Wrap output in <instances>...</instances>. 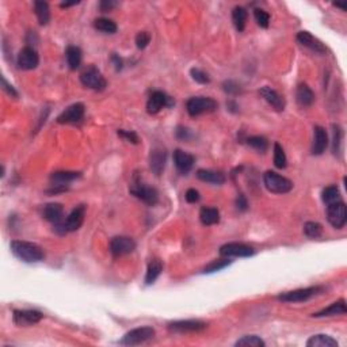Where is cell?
I'll list each match as a JSON object with an SVG mask.
<instances>
[{
	"mask_svg": "<svg viewBox=\"0 0 347 347\" xmlns=\"http://www.w3.org/2000/svg\"><path fill=\"white\" fill-rule=\"evenodd\" d=\"M10 248H11L12 254L25 263H37V262L44 261V258H45L44 250L35 243L12 240Z\"/></svg>",
	"mask_w": 347,
	"mask_h": 347,
	"instance_id": "cell-1",
	"label": "cell"
},
{
	"mask_svg": "<svg viewBox=\"0 0 347 347\" xmlns=\"http://www.w3.org/2000/svg\"><path fill=\"white\" fill-rule=\"evenodd\" d=\"M266 189L274 194H286L293 189V182L274 171H267L263 175Z\"/></svg>",
	"mask_w": 347,
	"mask_h": 347,
	"instance_id": "cell-2",
	"label": "cell"
},
{
	"mask_svg": "<svg viewBox=\"0 0 347 347\" xmlns=\"http://www.w3.org/2000/svg\"><path fill=\"white\" fill-rule=\"evenodd\" d=\"M42 216L46 221L52 223L53 227H54V231L60 235H65L68 233L67 228H65V221H63L64 217V208L61 204H57V202H53V204H48V205L44 208V212H42Z\"/></svg>",
	"mask_w": 347,
	"mask_h": 347,
	"instance_id": "cell-3",
	"label": "cell"
},
{
	"mask_svg": "<svg viewBox=\"0 0 347 347\" xmlns=\"http://www.w3.org/2000/svg\"><path fill=\"white\" fill-rule=\"evenodd\" d=\"M186 108L191 117H198L216 112L217 102L209 97H193L187 101Z\"/></svg>",
	"mask_w": 347,
	"mask_h": 347,
	"instance_id": "cell-4",
	"label": "cell"
},
{
	"mask_svg": "<svg viewBox=\"0 0 347 347\" xmlns=\"http://www.w3.org/2000/svg\"><path fill=\"white\" fill-rule=\"evenodd\" d=\"M131 193L148 206H155L159 202V193L156 189L147 186L145 183H142L138 179H135V182L132 183Z\"/></svg>",
	"mask_w": 347,
	"mask_h": 347,
	"instance_id": "cell-5",
	"label": "cell"
},
{
	"mask_svg": "<svg viewBox=\"0 0 347 347\" xmlns=\"http://www.w3.org/2000/svg\"><path fill=\"white\" fill-rule=\"evenodd\" d=\"M80 82L84 87L91 88L94 91H103L107 87V82L101 74V71L95 68L94 65L88 67L80 75Z\"/></svg>",
	"mask_w": 347,
	"mask_h": 347,
	"instance_id": "cell-6",
	"label": "cell"
},
{
	"mask_svg": "<svg viewBox=\"0 0 347 347\" xmlns=\"http://www.w3.org/2000/svg\"><path fill=\"white\" fill-rule=\"evenodd\" d=\"M153 336H155V330L152 327H148V325L138 327V328L126 332L120 343L123 346H137V344H142L151 340Z\"/></svg>",
	"mask_w": 347,
	"mask_h": 347,
	"instance_id": "cell-7",
	"label": "cell"
},
{
	"mask_svg": "<svg viewBox=\"0 0 347 347\" xmlns=\"http://www.w3.org/2000/svg\"><path fill=\"white\" fill-rule=\"evenodd\" d=\"M323 291L321 286H311V287H302V289H296V290L285 291L282 295L278 296V300L284 302H304L311 300L312 297L317 296Z\"/></svg>",
	"mask_w": 347,
	"mask_h": 347,
	"instance_id": "cell-8",
	"label": "cell"
},
{
	"mask_svg": "<svg viewBox=\"0 0 347 347\" xmlns=\"http://www.w3.org/2000/svg\"><path fill=\"white\" fill-rule=\"evenodd\" d=\"M327 220L335 229H342L347 223V209L344 202L338 201L327 206Z\"/></svg>",
	"mask_w": 347,
	"mask_h": 347,
	"instance_id": "cell-9",
	"label": "cell"
},
{
	"mask_svg": "<svg viewBox=\"0 0 347 347\" xmlns=\"http://www.w3.org/2000/svg\"><path fill=\"white\" fill-rule=\"evenodd\" d=\"M208 328V323L202 320H178L168 324V331L175 334H190V332H201Z\"/></svg>",
	"mask_w": 347,
	"mask_h": 347,
	"instance_id": "cell-10",
	"label": "cell"
},
{
	"mask_svg": "<svg viewBox=\"0 0 347 347\" xmlns=\"http://www.w3.org/2000/svg\"><path fill=\"white\" fill-rule=\"evenodd\" d=\"M254 254V248L244 243H227L220 248V255L224 258H248Z\"/></svg>",
	"mask_w": 347,
	"mask_h": 347,
	"instance_id": "cell-11",
	"label": "cell"
},
{
	"mask_svg": "<svg viewBox=\"0 0 347 347\" xmlns=\"http://www.w3.org/2000/svg\"><path fill=\"white\" fill-rule=\"evenodd\" d=\"M136 250V242L127 236H116L110 242V252L113 257H122Z\"/></svg>",
	"mask_w": 347,
	"mask_h": 347,
	"instance_id": "cell-12",
	"label": "cell"
},
{
	"mask_svg": "<svg viewBox=\"0 0 347 347\" xmlns=\"http://www.w3.org/2000/svg\"><path fill=\"white\" fill-rule=\"evenodd\" d=\"M16 63H18V67L23 71H31V69H35L38 67L40 56H38L35 49L31 48V46H26L19 52Z\"/></svg>",
	"mask_w": 347,
	"mask_h": 347,
	"instance_id": "cell-13",
	"label": "cell"
},
{
	"mask_svg": "<svg viewBox=\"0 0 347 347\" xmlns=\"http://www.w3.org/2000/svg\"><path fill=\"white\" fill-rule=\"evenodd\" d=\"M42 312L35 309H16L14 311L12 320L19 327H29V325L37 324L38 321L42 320Z\"/></svg>",
	"mask_w": 347,
	"mask_h": 347,
	"instance_id": "cell-14",
	"label": "cell"
},
{
	"mask_svg": "<svg viewBox=\"0 0 347 347\" xmlns=\"http://www.w3.org/2000/svg\"><path fill=\"white\" fill-rule=\"evenodd\" d=\"M172 103L174 102L167 94H165L163 91H153L148 102H147V110L150 114H157L161 108L166 107V106H171Z\"/></svg>",
	"mask_w": 347,
	"mask_h": 347,
	"instance_id": "cell-15",
	"label": "cell"
},
{
	"mask_svg": "<svg viewBox=\"0 0 347 347\" xmlns=\"http://www.w3.org/2000/svg\"><path fill=\"white\" fill-rule=\"evenodd\" d=\"M84 117V105L83 103H74L67 107L57 117L59 123H76L80 122Z\"/></svg>",
	"mask_w": 347,
	"mask_h": 347,
	"instance_id": "cell-16",
	"label": "cell"
},
{
	"mask_svg": "<svg viewBox=\"0 0 347 347\" xmlns=\"http://www.w3.org/2000/svg\"><path fill=\"white\" fill-rule=\"evenodd\" d=\"M296 38H297L300 45L311 49L312 52L317 53V54H324L327 52V48L324 46V44L320 40H317L316 37H314L309 31H300Z\"/></svg>",
	"mask_w": 347,
	"mask_h": 347,
	"instance_id": "cell-17",
	"label": "cell"
},
{
	"mask_svg": "<svg viewBox=\"0 0 347 347\" xmlns=\"http://www.w3.org/2000/svg\"><path fill=\"white\" fill-rule=\"evenodd\" d=\"M166 161H167V152L161 147H155L150 155V167L155 175H161L165 171Z\"/></svg>",
	"mask_w": 347,
	"mask_h": 347,
	"instance_id": "cell-18",
	"label": "cell"
},
{
	"mask_svg": "<svg viewBox=\"0 0 347 347\" xmlns=\"http://www.w3.org/2000/svg\"><path fill=\"white\" fill-rule=\"evenodd\" d=\"M84 217H86V206L79 205L75 209L72 210L68 217L65 218V228L67 232H75L80 229V227L84 223Z\"/></svg>",
	"mask_w": 347,
	"mask_h": 347,
	"instance_id": "cell-19",
	"label": "cell"
},
{
	"mask_svg": "<svg viewBox=\"0 0 347 347\" xmlns=\"http://www.w3.org/2000/svg\"><path fill=\"white\" fill-rule=\"evenodd\" d=\"M259 94H261L262 98H263L274 110H277V112H282L285 108V99L281 97L280 94L277 93L276 90H272L271 87L267 86L262 87L261 90H259Z\"/></svg>",
	"mask_w": 347,
	"mask_h": 347,
	"instance_id": "cell-20",
	"label": "cell"
},
{
	"mask_svg": "<svg viewBox=\"0 0 347 347\" xmlns=\"http://www.w3.org/2000/svg\"><path fill=\"white\" fill-rule=\"evenodd\" d=\"M174 163L180 174H189L194 166V156L190 153L183 152L182 150H176L174 152Z\"/></svg>",
	"mask_w": 347,
	"mask_h": 347,
	"instance_id": "cell-21",
	"label": "cell"
},
{
	"mask_svg": "<svg viewBox=\"0 0 347 347\" xmlns=\"http://www.w3.org/2000/svg\"><path fill=\"white\" fill-rule=\"evenodd\" d=\"M328 147V135L324 127L315 126L314 129V145H312V153L314 155H321Z\"/></svg>",
	"mask_w": 347,
	"mask_h": 347,
	"instance_id": "cell-22",
	"label": "cell"
},
{
	"mask_svg": "<svg viewBox=\"0 0 347 347\" xmlns=\"http://www.w3.org/2000/svg\"><path fill=\"white\" fill-rule=\"evenodd\" d=\"M80 176H82V174L76 171H56L50 175V182H52L53 186L65 187V185L79 179Z\"/></svg>",
	"mask_w": 347,
	"mask_h": 347,
	"instance_id": "cell-23",
	"label": "cell"
},
{
	"mask_svg": "<svg viewBox=\"0 0 347 347\" xmlns=\"http://www.w3.org/2000/svg\"><path fill=\"white\" fill-rule=\"evenodd\" d=\"M296 101L301 107H309V106L314 105L315 102L314 91L311 90V87L302 83L297 87V91H296Z\"/></svg>",
	"mask_w": 347,
	"mask_h": 347,
	"instance_id": "cell-24",
	"label": "cell"
},
{
	"mask_svg": "<svg viewBox=\"0 0 347 347\" xmlns=\"http://www.w3.org/2000/svg\"><path fill=\"white\" fill-rule=\"evenodd\" d=\"M346 302L344 300H339V301L332 302L331 305L324 308V309L319 311L316 314H314V317H331V316H339V315H346Z\"/></svg>",
	"mask_w": 347,
	"mask_h": 347,
	"instance_id": "cell-25",
	"label": "cell"
},
{
	"mask_svg": "<svg viewBox=\"0 0 347 347\" xmlns=\"http://www.w3.org/2000/svg\"><path fill=\"white\" fill-rule=\"evenodd\" d=\"M197 178L202 182L212 183V185H223L225 182V175L220 171H213V170H198Z\"/></svg>",
	"mask_w": 347,
	"mask_h": 347,
	"instance_id": "cell-26",
	"label": "cell"
},
{
	"mask_svg": "<svg viewBox=\"0 0 347 347\" xmlns=\"http://www.w3.org/2000/svg\"><path fill=\"white\" fill-rule=\"evenodd\" d=\"M199 220L204 225L209 227L214 225L220 221V212L216 208H210V206H204L199 210Z\"/></svg>",
	"mask_w": 347,
	"mask_h": 347,
	"instance_id": "cell-27",
	"label": "cell"
},
{
	"mask_svg": "<svg viewBox=\"0 0 347 347\" xmlns=\"http://www.w3.org/2000/svg\"><path fill=\"white\" fill-rule=\"evenodd\" d=\"M65 57H67L68 67L71 68L72 71H76L80 64H82V50L78 46H68L67 50H65Z\"/></svg>",
	"mask_w": 347,
	"mask_h": 347,
	"instance_id": "cell-28",
	"label": "cell"
},
{
	"mask_svg": "<svg viewBox=\"0 0 347 347\" xmlns=\"http://www.w3.org/2000/svg\"><path fill=\"white\" fill-rule=\"evenodd\" d=\"M34 12L37 15L40 25H42V26L48 25L49 21H50V8H49V4L46 2H41V0L34 2Z\"/></svg>",
	"mask_w": 347,
	"mask_h": 347,
	"instance_id": "cell-29",
	"label": "cell"
},
{
	"mask_svg": "<svg viewBox=\"0 0 347 347\" xmlns=\"http://www.w3.org/2000/svg\"><path fill=\"white\" fill-rule=\"evenodd\" d=\"M161 271H163V263L159 259H152L148 265L145 274V284L152 285L155 284V281L160 277Z\"/></svg>",
	"mask_w": 347,
	"mask_h": 347,
	"instance_id": "cell-30",
	"label": "cell"
},
{
	"mask_svg": "<svg viewBox=\"0 0 347 347\" xmlns=\"http://www.w3.org/2000/svg\"><path fill=\"white\" fill-rule=\"evenodd\" d=\"M306 346L308 347H338V342H336L334 338L328 335H323V334H319V335L311 336L308 342H306Z\"/></svg>",
	"mask_w": 347,
	"mask_h": 347,
	"instance_id": "cell-31",
	"label": "cell"
},
{
	"mask_svg": "<svg viewBox=\"0 0 347 347\" xmlns=\"http://www.w3.org/2000/svg\"><path fill=\"white\" fill-rule=\"evenodd\" d=\"M247 16H248V12H247V10L244 7L238 6V7L233 8V11H232V21H233L236 30L243 31L246 29Z\"/></svg>",
	"mask_w": 347,
	"mask_h": 347,
	"instance_id": "cell-32",
	"label": "cell"
},
{
	"mask_svg": "<svg viewBox=\"0 0 347 347\" xmlns=\"http://www.w3.org/2000/svg\"><path fill=\"white\" fill-rule=\"evenodd\" d=\"M94 27L105 34H114L117 31V25L108 18H98L94 21Z\"/></svg>",
	"mask_w": 347,
	"mask_h": 347,
	"instance_id": "cell-33",
	"label": "cell"
},
{
	"mask_svg": "<svg viewBox=\"0 0 347 347\" xmlns=\"http://www.w3.org/2000/svg\"><path fill=\"white\" fill-rule=\"evenodd\" d=\"M274 166L280 170H284L287 166V157L284 148L281 147L280 142L274 144Z\"/></svg>",
	"mask_w": 347,
	"mask_h": 347,
	"instance_id": "cell-34",
	"label": "cell"
},
{
	"mask_svg": "<svg viewBox=\"0 0 347 347\" xmlns=\"http://www.w3.org/2000/svg\"><path fill=\"white\" fill-rule=\"evenodd\" d=\"M321 198H323V201H324L327 205L340 201V191L339 189H338V186H334V185H332V186L325 187L324 190H323V193H321Z\"/></svg>",
	"mask_w": 347,
	"mask_h": 347,
	"instance_id": "cell-35",
	"label": "cell"
},
{
	"mask_svg": "<svg viewBox=\"0 0 347 347\" xmlns=\"http://www.w3.org/2000/svg\"><path fill=\"white\" fill-rule=\"evenodd\" d=\"M247 144L251 147V148H254L255 151L258 152H266L267 148H269V141L266 140L265 137H262V136H252V137L247 138Z\"/></svg>",
	"mask_w": 347,
	"mask_h": 347,
	"instance_id": "cell-36",
	"label": "cell"
},
{
	"mask_svg": "<svg viewBox=\"0 0 347 347\" xmlns=\"http://www.w3.org/2000/svg\"><path fill=\"white\" fill-rule=\"evenodd\" d=\"M304 233H305L306 238L309 239H317L320 238L321 233H323V228L319 223H315V221H308L304 225Z\"/></svg>",
	"mask_w": 347,
	"mask_h": 347,
	"instance_id": "cell-37",
	"label": "cell"
},
{
	"mask_svg": "<svg viewBox=\"0 0 347 347\" xmlns=\"http://www.w3.org/2000/svg\"><path fill=\"white\" fill-rule=\"evenodd\" d=\"M232 261L229 259V258H223V259H216V261H213L212 263H209V265L206 266L205 269H204V272L205 274H212V272H216V271H220V270L225 269V267H228V266L231 265Z\"/></svg>",
	"mask_w": 347,
	"mask_h": 347,
	"instance_id": "cell-38",
	"label": "cell"
},
{
	"mask_svg": "<svg viewBox=\"0 0 347 347\" xmlns=\"http://www.w3.org/2000/svg\"><path fill=\"white\" fill-rule=\"evenodd\" d=\"M265 342L259 338V336L257 335H247V336H243L242 339H239L238 342L235 343V346H250V347H263L265 346Z\"/></svg>",
	"mask_w": 347,
	"mask_h": 347,
	"instance_id": "cell-39",
	"label": "cell"
},
{
	"mask_svg": "<svg viewBox=\"0 0 347 347\" xmlns=\"http://www.w3.org/2000/svg\"><path fill=\"white\" fill-rule=\"evenodd\" d=\"M334 129V141H332V151L334 153L340 152V144H342V140H343V132H342V127L339 125H334L332 126Z\"/></svg>",
	"mask_w": 347,
	"mask_h": 347,
	"instance_id": "cell-40",
	"label": "cell"
},
{
	"mask_svg": "<svg viewBox=\"0 0 347 347\" xmlns=\"http://www.w3.org/2000/svg\"><path fill=\"white\" fill-rule=\"evenodd\" d=\"M190 75L193 78V80H195L199 84H209L210 83L209 75L206 72L202 71V69H199V68H191Z\"/></svg>",
	"mask_w": 347,
	"mask_h": 347,
	"instance_id": "cell-41",
	"label": "cell"
},
{
	"mask_svg": "<svg viewBox=\"0 0 347 347\" xmlns=\"http://www.w3.org/2000/svg\"><path fill=\"white\" fill-rule=\"evenodd\" d=\"M254 16L257 23L263 29H267L270 25V15L266 11L261 10V8H257L254 11Z\"/></svg>",
	"mask_w": 347,
	"mask_h": 347,
	"instance_id": "cell-42",
	"label": "cell"
},
{
	"mask_svg": "<svg viewBox=\"0 0 347 347\" xmlns=\"http://www.w3.org/2000/svg\"><path fill=\"white\" fill-rule=\"evenodd\" d=\"M151 42V34L147 33V31H140V33L136 35V45L138 49H145L147 46L150 45Z\"/></svg>",
	"mask_w": 347,
	"mask_h": 347,
	"instance_id": "cell-43",
	"label": "cell"
},
{
	"mask_svg": "<svg viewBox=\"0 0 347 347\" xmlns=\"http://www.w3.org/2000/svg\"><path fill=\"white\" fill-rule=\"evenodd\" d=\"M223 88L229 95H238V94L242 93L240 86L236 82H233V80H225L224 84H223Z\"/></svg>",
	"mask_w": 347,
	"mask_h": 347,
	"instance_id": "cell-44",
	"label": "cell"
},
{
	"mask_svg": "<svg viewBox=\"0 0 347 347\" xmlns=\"http://www.w3.org/2000/svg\"><path fill=\"white\" fill-rule=\"evenodd\" d=\"M117 135L120 136L121 138H123L125 141L127 142H132V144H138L140 142V138H138V136L136 135L135 132L132 131H118L117 132Z\"/></svg>",
	"mask_w": 347,
	"mask_h": 347,
	"instance_id": "cell-45",
	"label": "cell"
},
{
	"mask_svg": "<svg viewBox=\"0 0 347 347\" xmlns=\"http://www.w3.org/2000/svg\"><path fill=\"white\" fill-rule=\"evenodd\" d=\"M185 198H186V201L189 202V204H195V202L199 201L201 195H199V193H198L195 189H189V190L186 191V194H185Z\"/></svg>",
	"mask_w": 347,
	"mask_h": 347,
	"instance_id": "cell-46",
	"label": "cell"
},
{
	"mask_svg": "<svg viewBox=\"0 0 347 347\" xmlns=\"http://www.w3.org/2000/svg\"><path fill=\"white\" fill-rule=\"evenodd\" d=\"M117 6H118V3L113 2V0H102L101 3H99V8H101L102 12L112 11L113 8H116Z\"/></svg>",
	"mask_w": 347,
	"mask_h": 347,
	"instance_id": "cell-47",
	"label": "cell"
},
{
	"mask_svg": "<svg viewBox=\"0 0 347 347\" xmlns=\"http://www.w3.org/2000/svg\"><path fill=\"white\" fill-rule=\"evenodd\" d=\"M2 83H3V90L6 91V93L8 94V95H11V97H18V93H16V90L14 88V87L11 86V84H8L7 80H6V78H2Z\"/></svg>",
	"mask_w": 347,
	"mask_h": 347,
	"instance_id": "cell-48",
	"label": "cell"
},
{
	"mask_svg": "<svg viewBox=\"0 0 347 347\" xmlns=\"http://www.w3.org/2000/svg\"><path fill=\"white\" fill-rule=\"evenodd\" d=\"M176 136L180 140H189L190 138V132L186 127H178V131H176Z\"/></svg>",
	"mask_w": 347,
	"mask_h": 347,
	"instance_id": "cell-49",
	"label": "cell"
},
{
	"mask_svg": "<svg viewBox=\"0 0 347 347\" xmlns=\"http://www.w3.org/2000/svg\"><path fill=\"white\" fill-rule=\"evenodd\" d=\"M236 206H238V209L239 210H246L247 206H248V202H247L246 197L243 194H240L238 197V201H236Z\"/></svg>",
	"mask_w": 347,
	"mask_h": 347,
	"instance_id": "cell-50",
	"label": "cell"
},
{
	"mask_svg": "<svg viewBox=\"0 0 347 347\" xmlns=\"http://www.w3.org/2000/svg\"><path fill=\"white\" fill-rule=\"evenodd\" d=\"M112 60H113V63L116 64L117 71H121V69H122V60H121L120 57L117 56V54H113Z\"/></svg>",
	"mask_w": 347,
	"mask_h": 347,
	"instance_id": "cell-51",
	"label": "cell"
},
{
	"mask_svg": "<svg viewBox=\"0 0 347 347\" xmlns=\"http://www.w3.org/2000/svg\"><path fill=\"white\" fill-rule=\"evenodd\" d=\"M76 4H79V2H72V3H61L60 7L67 8V7H71V6H76Z\"/></svg>",
	"mask_w": 347,
	"mask_h": 347,
	"instance_id": "cell-52",
	"label": "cell"
},
{
	"mask_svg": "<svg viewBox=\"0 0 347 347\" xmlns=\"http://www.w3.org/2000/svg\"><path fill=\"white\" fill-rule=\"evenodd\" d=\"M334 6H335V7H338V8H340V10H342V11H346V6H344V4L334 3Z\"/></svg>",
	"mask_w": 347,
	"mask_h": 347,
	"instance_id": "cell-53",
	"label": "cell"
}]
</instances>
